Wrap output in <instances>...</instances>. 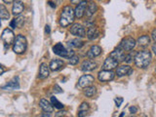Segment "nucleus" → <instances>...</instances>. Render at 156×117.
I'll return each mask as SVG.
<instances>
[{
    "label": "nucleus",
    "mask_w": 156,
    "mask_h": 117,
    "mask_svg": "<svg viewBox=\"0 0 156 117\" xmlns=\"http://www.w3.org/2000/svg\"><path fill=\"white\" fill-rule=\"evenodd\" d=\"M70 33L72 35H75L77 37H84L86 36V30L85 27L80 23H74L70 27Z\"/></svg>",
    "instance_id": "obj_7"
},
{
    "label": "nucleus",
    "mask_w": 156,
    "mask_h": 117,
    "mask_svg": "<svg viewBox=\"0 0 156 117\" xmlns=\"http://www.w3.org/2000/svg\"><path fill=\"white\" fill-rule=\"evenodd\" d=\"M45 32H46V33H50V32H51V29H50V26H49V25H46L45 26Z\"/></svg>",
    "instance_id": "obj_38"
},
{
    "label": "nucleus",
    "mask_w": 156,
    "mask_h": 117,
    "mask_svg": "<svg viewBox=\"0 0 156 117\" xmlns=\"http://www.w3.org/2000/svg\"><path fill=\"white\" fill-rule=\"evenodd\" d=\"M63 66V61L62 60H60V58H57V60H53L50 63V67L51 70H53V71H57V70H60L62 67Z\"/></svg>",
    "instance_id": "obj_20"
},
{
    "label": "nucleus",
    "mask_w": 156,
    "mask_h": 117,
    "mask_svg": "<svg viewBox=\"0 0 156 117\" xmlns=\"http://www.w3.org/2000/svg\"><path fill=\"white\" fill-rule=\"evenodd\" d=\"M118 66V61H116L114 58H112L110 57H108V58H105V63H103V68L105 70H112L115 67H117Z\"/></svg>",
    "instance_id": "obj_13"
},
{
    "label": "nucleus",
    "mask_w": 156,
    "mask_h": 117,
    "mask_svg": "<svg viewBox=\"0 0 156 117\" xmlns=\"http://www.w3.org/2000/svg\"><path fill=\"white\" fill-rule=\"evenodd\" d=\"M151 37H152V39L154 40V42L156 43V29H154V30L152 31V33H151Z\"/></svg>",
    "instance_id": "obj_35"
},
{
    "label": "nucleus",
    "mask_w": 156,
    "mask_h": 117,
    "mask_svg": "<svg viewBox=\"0 0 156 117\" xmlns=\"http://www.w3.org/2000/svg\"><path fill=\"white\" fill-rule=\"evenodd\" d=\"M132 73H133V69L129 66H120L116 69V74L119 77H122V76H125V75H131Z\"/></svg>",
    "instance_id": "obj_12"
},
{
    "label": "nucleus",
    "mask_w": 156,
    "mask_h": 117,
    "mask_svg": "<svg viewBox=\"0 0 156 117\" xmlns=\"http://www.w3.org/2000/svg\"><path fill=\"white\" fill-rule=\"evenodd\" d=\"M49 4H50V6H51V7H53V8H55V7H56V5H55L54 3L52 2V1H49Z\"/></svg>",
    "instance_id": "obj_43"
},
{
    "label": "nucleus",
    "mask_w": 156,
    "mask_h": 117,
    "mask_svg": "<svg viewBox=\"0 0 156 117\" xmlns=\"http://www.w3.org/2000/svg\"><path fill=\"white\" fill-rule=\"evenodd\" d=\"M81 1H83V0H70V2L73 3V4H79Z\"/></svg>",
    "instance_id": "obj_39"
},
{
    "label": "nucleus",
    "mask_w": 156,
    "mask_h": 117,
    "mask_svg": "<svg viewBox=\"0 0 156 117\" xmlns=\"http://www.w3.org/2000/svg\"><path fill=\"white\" fill-rule=\"evenodd\" d=\"M87 0H83L81 1L76 6V8H75L74 10V15H75V18H77V19H81V18L84 16L85 12H86V8H87Z\"/></svg>",
    "instance_id": "obj_9"
},
{
    "label": "nucleus",
    "mask_w": 156,
    "mask_h": 117,
    "mask_svg": "<svg viewBox=\"0 0 156 117\" xmlns=\"http://www.w3.org/2000/svg\"><path fill=\"white\" fill-rule=\"evenodd\" d=\"M96 93H97V89H96V87H94V86L86 87V89L84 91V94L86 95V97H88V98H91V97H93Z\"/></svg>",
    "instance_id": "obj_26"
},
{
    "label": "nucleus",
    "mask_w": 156,
    "mask_h": 117,
    "mask_svg": "<svg viewBox=\"0 0 156 117\" xmlns=\"http://www.w3.org/2000/svg\"><path fill=\"white\" fill-rule=\"evenodd\" d=\"M53 52L56 55L60 56V57L65 58H70L72 56H74V51L69 49H65V46L62 43H58L53 47Z\"/></svg>",
    "instance_id": "obj_4"
},
{
    "label": "nucleus",
    "mask_w": 156,
    "mask_h": 117,
    "mask_svg": "<svg viewBox=\"0 0 156 117\" xmlns=\"http://www.w3.org/2000/svg\"><path fill=\"white\" fill-rule=\"evenodd\" d=\"M100 36V31L99 29H98L96 26L92 25L90 27L88 28L87 30V37L89 40H94V39H97L98 37Z\"/></svg>",
    "instance_id": "obj_19"
},
{
    "label": "nucleus",
    "mask_w": 156,
    "mask_h": 117,
    "mask_svg": "<svg viewBox=\"0 0 156 117\" xmlns=\"http://www.w3.org/2000/svg\"><path fill=\"white\" fill-rule=\"evenodd\" d=\"M93 82H94L93 76L90 74H86L79 78V80H78V85L81 88H86L88 86H91V84L93 83Z\"/></svg>",
    "instance_id": "obj_11"
},
{
    "label": "nucleus",
    "mask_w": 156,
    "mask_h": 117,
    "mask_svg": "<svg viewBox=\"0 0 156 117\" xmlns=\"http://www.w3.org/2000/svg\"><path fill=\"white\" fill-rule=\"evenodd\" d=\"M53 91H54L55 94H60V93H63L62 88H60L59 85H55L54 88H53Z\"/></svg>",
    "instance_id": "obj_32"
},
{
    "label": "nucleus",
    "mask_w": 156,
    "mask_h": 117,
    "mask_svg": "<svg viewBox=\"0 0 156 117\" xmlns=\"http://www.w3.org/2000/svg\"><path fill=\"white\" fill-rule=\"evenodd\" d=\"M151 53L149 51H146V50H143V51H140L136 54L134 61H135V64L140 68H145L149 66L150 61H151Z\"/></svg>",
    "instance_id": "obj_1"
},
{
    "label": "nucleus",
    "mask_w": 156,
    "mask_h": 117,
    "mask_svg": "<svg viewBox=\"0 0 156 117\" xmlns=\"http://www.w3.org/2000/svg\"><path fill=\"white\" fill-rule=\"evenodd\" d=\"M19 88H20V81H19V77L17 76V77H14L10 82H8L7 85H5V86L2 87V89L16 90V89H19Z\"/></svg>",
    "instance_id": "obj_17"
},
{
    "label": "nucleus",
    "mask_w": 156,
    "mask_h": 117,
    "mask_svg": "<svg viewBox=\"0 0 156 117\" xmlns=\"http://www.w3.org/2000/svg\"><path fill=\"white\" fill-rule=\"evenodd\" d=\"M68 45L75 47V48H81V47L84 45V42L79 39H73V40H71L70 42H68Z\"/></svg>",
    "instance_id": "obj_27"
},
{
    "label": "nucleus",
    "mask_w": 156,
    "mask_h": 117,
    "mask_svg": "<svg viewBox=\"0 0 156 117\" xmlns=\"http://www.w3.org/2000/svg\"><path fill=\"white\" fill-rule=\"evenodd\" d=\"M109 57L114 58V60L116 61H118V63H120V61H123L124 60H125V57H126V56H125V51H123L121 48L117 47L114 51H112L110 53Z\"/></svg>",
    "instance_id": "obj_10"
},
{
    "label": "nucleus",
    "mask_w": 156,
    "mask_h": 117,
    "mask_svg": "<svg viewBox=\"0 0 156 117\" xmlns=\"http://www.w3.org/2000/svg\"><path fill=\"white\" fill-rule=\"evenodd\" d=\"M39 105H40V107L42 108V110L44 111V112L51 113V112H53V110H54L53 104H52L49 101H47L46 99H40Z\"/></svg>",
    "instance_id": "obj_14"
},
{
    "label": "nucleus",
    "mask_w": 156,
    "mask_h": 117,
    "mask_svg": "<svg viewBox=\"0 0 156 117\" xmlns=\"http://www.w3.org/2000/svg\"><path fill=\"white\" fill-rule=\"evenodd\" d=\"M10 15L8 13V10L4 5L0 4V19L2 20H9Z\"/></svg>",
    "instance_id": "obj_25"
},
{
    "label": "nucleus",
    "mask_w": 156,
    "mask_h": 117,
    "mask_svg": "<svg viewBox=\"0 0 156 117\" xmlns=\"http://www.w3.org/2000/svg\"><path fill=\"white\" fill-rule=\"evenodd\" d=\"M15 23H16V27L21 28L25 23V18L24 16H18L17 18H15Z\"/></svg>",
    "instance_id": "obj_28"
},
{
    "label": "nucleus",
    "mask_w": 156,
    "mask_h": 117,
    "mask_svg": "<svg viewBox=\"0 0 156 117\" xmlns=\"http://www.w3.org/2000/svg\"><path fill=\"white\" fill-rule=\"evenodd\" d=\"M49 76V67L45 63H41L39 69V78L40 79H45Z\"/></svg>",
    "instance_id": "obj_22"
},
{
    "label": "nucleus",
    "mask_w": 156,
    "mask_h": 117,
    "mask_svg": "<svg viewBox=\"0 0 156 117\" xmlns=\"http://www.w3.org/2000/svg\"><path fill=\"white\" fill-rule=\"evenodd\" d=\"M75 18L74 11L70 6H65L62 10V14H60V25L63 27H66L70 23H73Z\"/></svg>",
    "instance_id": "obj_2"
},
{
    "label": "nucleus",
    "mask_w": 156,
    "mask_h": 117,
    "mask_svg": "<svg viewBox=\"0 0 156 117\" xmlns=\"http://www.w3.org/2000/svg\"><path fill=\"white\" fill-rule=\"evenodd\" d=\"M27 38H25L24 35L19 34L17 35L16 39L14 40V45H13V51L16 53V54H24L27 50Z\"/></svg>",
    "instance_id": "obj_3"
},
{
    "label": "nucleus",
    "mask_w": 156,
    "mask_h": 117,
    "mask_svg": "<svg viewBox=\"0 0 156 117\" xmlns=\"http://www.w3.org/2000/svg\"><path fill=\"white\" fill-rule=\"evenodd\" d=\"M97 11H98V5L95 2H91L90 4L87 5V8H86V12H85L86 16L88 18H90L93 16Z\"/></svg>",
    "instance_id": "obj_21"
},
{
    "label": "nucleus",
    "mask_w": 156,
    "mask_h": 117,
    "mask_svg": "<svg viewBox=\"0 0 156 117\" xmlns=\"http://www.w3.org/2000/svg\"><path fill=\"white\" fill-rule=\"evenodd\" d=\"M0 26H1V20H0Z\"/></svg>",
    "instance_id": "obj_46"
},
{
    "label": "nucleus",
    "mask_w": 156,
    "mask_h": 117,
    "mask_svg": "<svg viewBox=\"0 0 156 117\" xmlns=\"http://www.w3.org/2000/svg\"><path fill=\"white\" fill-rule=\"evenodd\" d=\"M100 54H102V48L98 45H94V46H92L90 50L88 51L87 56L89 58H94L98 57V56H100Z\"/></svg>",
    "instance_id": "obj_18"
},
{
    "label": "nucleus",
    "mask_w": 156,
    "mask_h": 117,
    "mask_svg": "<svg viewBox=\"0 0 156 117\" xmlns=\"http://www.w3.org/2000/svg\"><path fill=\"white\" fill-rule=\"evenodd\" d=\"M24 3L20 0H16L14 2L13 8H12V14L14 16H20L22 14V12L24 11Z\"/></svg>",
    "instance_id": "obj_15"
},
{
    "label": "nucleus",
    "mask_w": 156,
    "mask_h": 117,
    "mask_svg": "<svg viewBox=\"0 0 156 117\" xmlns=\"http://www.w3.org/2000/svg\"><path fill=\"white\" fill-rule=\"evenodd\" d=\"M41 117H51V115H50V113H49V112H44L41 115Z\"/></svg>",
    "instance_id": "obj_40"
},
{
    "label": "nucleus",
    "mask_w": 156,
    "mask_h": 117,
    "mask_svg": "<svg viewBox=\"0 0 156 117\" xmlns=\"http://www.w3.org/2000/svg\"><path fill=\"white\" fill-rule=\"evenodd\" d=\"M78 61H79V57H77V56H72V57L69 58V63L72 64V66L77 64Z\"/></svg>",
    "instance_id": "obj_30"
},
{
    "label": "nucleus",
    "mask_w": 156,
    "mask_h": 117,
    "mask_svg": "<svg viewBox=\"0 0 156 117\" xmlns=\"http://www.w3.org/2000/svg\"><path fill=\"white\" fill-rule=\"evenodd\" d=\"M3 72H4V68L2 67V66H0V75L3 74Z\"/></svg>",
    "instance_id": "obj_42"
},
{
    "label": "nucleus",
    "mask_w": 156,
    "mask_h": 117,
    "mask_svg": "<svg viewBox=\"0 0 156 117\" xmlns=\"http://www.w3.org/2000/svg\"><path fill=\"white\" fill-rule=\"evenodd\" d=\"M155 70H156V68H155Z\"/></svg>",
    "instance_id": "obj_48"
},
{
    "label": "nucleus",
    "mask_w": 156,
    "mask_h": 117,
    "mask_svg": "<svg viewBox=\"0 0 156 117\" xmlns=\"http://www.w3.org/2000/svg\"><path fill=\"white\" fill-rule=\"evenodd\" d=\"M123 98H115L114 99V101H115V104H116V106L117 107H119L120 105H121V104L123 102Z\"/></svg>",
    "instance_id": "obj_33"
},
{
    "label": "nucleus",
    "mask_w": 156,
    "mask_h": 117,
    "mask_svg": "<svg viewBox=\"0 0 156 117\" xmlns=\"http://www.w3.org/2000/svg\"><path fill=\"white\" fill-rule=\"evenodd\" d=\"M1 39L3 40V42L5 44V48H7V47L9 48V46L12 43H14V40H15L14 32L10 28H5L1 34Z\"/></svg>",
    "instance_id": "obj_5"
},
{
    "label": "nucleus",
    "mask_w": 156,
    "mask_h": 117,
    "mask_svg": "<svg viewBox=\"0 0 156 117\" xmlns=\"http://www.w3.org/2000/svg\"><path fill=\"white\" fill-rule=\"evenodd\" d=\"M10 26L12 28H16V23H15V20H12V22L10 23Z\"/></svg>",
    "instance_id": "obj_37"
},
{
    "label": "nucleus",
    "mask_w": 156,
    "mask_h": 117,
    "mask_svg": "<svg viewBox=\"0 0 156 117\" xmlns=\"http://www.w3.org/2000/svg\"><path fill=\"white\" fill-rule=\"evenodd\" d=\"M136 44H137V42L133 37H126L121 41L118 47L122 49L123 51H131L135 48Z\"/></svg>",
    "instance_id": "obj_6"
},
{
    "label": "nucleus",
    "mask_w": 156,
    "mask_h": 117,
    "mask_svg": "<svg viewBox=\"0 0 156 117\" xmlns=\"http://www.w3.org/2000/svg\"><path fill=\"white\" fill-rule=\"evenodd\" d=\"M89 108H90V106H89V104L88 102H82L81 105L79 106V108H78V117H84L86 116V114H87Z\"/></svg>",
    "instance_id": "obj_23"
},
{
    "label": "nucleus",
    "mask_w": 156,
    "mask_h": 117,
    "mask_svg": "<svg viewBox=\"0 0 156 117\" xmlns=\"http://www.w3.org/2000/svg\"><path fill=\"white\" fill-rule=\"evenodd\" d=\"M131 117H136V116H131Z\"/></svg>",
    "instance_id": "obj_47"
},
{
    "label": "nucleus",
    "mask_w": 156,
    "mask_h": 117,
    "mask_svg": "<svg viewBox=\"0 0 156 117\" xmlns=\"http://www.w3.org/2000/svg\"><path fill=\"white\" fill-rule=\"evenodd\" d=\"M115 73L112 71V70H102V71L99 72L98 74V78L100 82H108L111 81L112 79L114 78Z\"/></svg>",
    "instance_id": "obj_8"
},
{
    "label": "nucleus",
    "mask_w": 156,
    "mask_h": 117,
    "mask_svg": "<svg viewBox=\"0 0 156 117\" xmlns=\"http://www.w3.org/2000/svg\"><path fill=\"white\" fill-rule=\"evenodd\" d=\"M151 51L153 52V54H154L156 56V43L155 44H153L152 47H151Z\"/></svg>",
    "instance_id": "obj_36"
},
{
    "label": "nucleus",
    "mask_w": 156,
    "mask_h": 117,
    "mask_svg": "<svg viewBox=\"0 0 156 117\" xmlns=\"http://www.w3.org/2000/svg\"><path fill=\"white\" fill-rule=\"evenodd\" d=\"M129 111H130V113H132V114L137 113V112H138V107L135 106V105H132V106H130Z\"/></svg>",
    "instance_id": "obj_34"
},
{
    "label": "nucleus",
    "mask_w": 156,
    "mask_h": 117,
    "mask_svg": "<svg viewBox=\"0 0 156 117\" xmlns=\"http://www.w3.org/2000/svg\"><path fill=\"white\" fill-rule=\"evenodd\" d=\"M138 45L141 46V47L148 46L149 43H150V37L148 36V35H143V36L138 37Z\"/></svg>",
    "instance_id": "obj_24"
},
{
    "label": "nucleus",
    "mask_w": 156,
    "mask_h": 117,
    "mask_svg": "<svg viewBox=\"0 0 156 117\" xmlns=\"http://www.w3.org/2000/svg\"><path fill=\"white\" fill-rule=\"evenodd\" d=\"M51 104L56 108H58V109H62V108H63V104L58 101L57 98H55V97H52L51 98Z\"/></svg>",
    "instance_id": "obj_29"
},
{
    "label": "nucleus",
    "mask_w": 156,
    "mask_h": 117,
    "mask_svg": "<svg viewBox=\"0 0 156 117\" xmlns=\"http://www.w3.org/2000/svg\"><path fill=\"white\" fill-rule=\"evenodd\" d=\"M141 117H147L146 115H145V114H141Z\"/></svg>",
    "instance_id": "obj_45"
},
{
    "label": "nucleus",
    "mask_w": 156,
    "mask_h": 117,
    "mask_svg": "<svg viewBox=\"0 0 156 117\" xmlns=\"http://www.w3.org/2000/svg\"><path fill=\"white\" fill-rule=\"evenodd\" d=\"M97 67V63L94 61L87 60L84 61L81 64V70L82 71H92Z\"/></svg>",
    "instance_id": "obj_16"
},
{
    "label": "nucleus",
    "mask_w": 156,
    "mask_h": 117,
    "mask_svg": "<svg viewBox=\"0 0 156 117\" xmlns=\"http://www.w3.org/2000/svg\"><path fill=\"white\" fill-rule=\"evenodd\" d=\"M124 114H125V112H122V113L120 114V116H119V117H123V116H124Z\"/></svg>",
    "instance_id": "obj_44"
},
{
    "label": "nucleus",
    "mask_w": 156,
    "mask_h": 117,
    "mask_svg": "<svg viewBox=\"0 0 156 117\" xmlns=\"http://www.w3.org/2000/svg\"><path fill=\"white\" fill-rule=\"evenodd\" d=\"M136 54H137V53H133V54H132V53H131V54L127 55V56H126V57H125V60H124V61H125L127 63H131V61H133V58H135V56H136Z\"/></svg>",
    "instance_id": "obj_31"
},
{
    "label": "nucleus",
    "mask_w": 156,
    "mask_h": 117,
    "mask_svg": "<svg viewBox=\"0 0 156 117\" xmlns=\"http://www.w3.org/2000/svg\"><path fill=\"white\" fill-rule=\"evenodd\" d=\"M3 2L7 3V4H10V3H13V2H15V0H3Z\"/></svg>",
    "instance_id": "obj_41"
}]
</instances>
